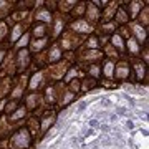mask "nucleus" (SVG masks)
I'll list each match as a JSON object with an SVG mask.
<instances>
[{"label":"nucleus","instance_id":"1","mask_svg":"<svg viewBox=\"0 0 149 149\" xmlns=\"http://www.w3.org/2000/svg\"><path fill=\"white\" fill-rule=\"evenodd\" d=\"M86 108V103H80V108H78V111H83Z\"/></svg>","mask_w":149,"mask_h":149},{"label":"nucleus","instance_id":"2","mask_svg":"<svg viewBox=\"0 0 149 149\" xmlns=\"http://www.w3.org/2000/svg\"><path fill=\"white\" fill-rule=\"evenodd\" d=\"M90 124H91V126L94 128V126H98V121H94V119H91V121H90Z\"/></svg>","mask_w":149,"mask_h":149},{"label":"nucleus","instance_id":"3","mask_svg":"<svg viewBox=\"0 0 149 149\" xmlns=\"http://www.w3.org/2000/svg\"><path fill=\"white\" fill-rule=\"evenodd\" d=\"M118 113H119V114H126V110H123V108H119V110H118Z\"/></svg>","mask_w":149,"mask_h":149}]
</instances>
